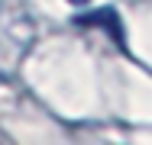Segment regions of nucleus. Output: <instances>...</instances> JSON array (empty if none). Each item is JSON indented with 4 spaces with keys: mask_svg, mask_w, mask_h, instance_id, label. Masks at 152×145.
<instances>
[{
    "mask_svg": "<svg viewBox=\"0 0 152 145\" xmlns=\"http://www.w3.org/2000/svg\"><path fill=\"white\" fill-rule=\"evenodd\" d=\"M68 3H71V7H88L91 0H68Z\"/></svg>",
    "mask_w": 152,
    "mask_h": 145,
    "instance_id": "f257e3e1",
    "label": "nucleus"
},
{
    "mask_svg": "<svg viewBox=\"0 0 152 145\" xmlns=\"http://www.w3.org/2000/svg\"><path fill=\"white\" fill-rule=\"evenodd\" d=\"M0 142H10V136H0Z\"/></svg>",
    "mask_w": 152,
    "mask_h": 145,
    "instance_id": "f03ea898",
    "label": "nucleus"
}]
</instances>
